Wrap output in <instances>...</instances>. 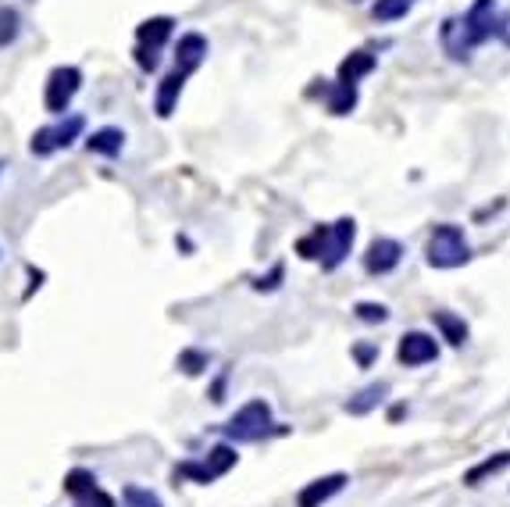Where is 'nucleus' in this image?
<instances>
[{
	"label": "nucleus",
	"instance_id": "26",
	"mask_svg": "<svg viewBox=\"0 0 510 507\" xmlns=\"http://www.w3.org/2000/svg\"><path fill=\"white\" fill-rule=\"evenodd\" d=\"M296 254H300L303 261H318V254H321V226H318L310 236H303V240L296 244Z\"/></svg>",
	"mask_w": 510,
	"mask_h": 507
},
{
	"label": "nucleus",
	"instance_id": "16",
	"mask_svg": "<svg viewBox=\"0 0 510 507\" xmlns=\"http://www.w3.org/2000/svg\"><path fill=\"white\" fill-rule=\"evenodd\" d=\"M375 68V57L371 54H364V50H353L343 64H339V82H350V86H357L368 72Z\"/></svg>",
	"mask_w": 510,
	"mask_h": 507
},
{
	"label": "nucleus",
	"instance_id": "13",
	"mask_svg": "<svg viewBox=\"0 0 510 507\" xmlns=\"http://www.w3.org/2000/svg\"><path fill=\"white\" fill-rule=\"evenodd\" d=\"M183 86H186V75H183V72H172V75L161 79L157 97H154L157 118H172V111H175V104H179V97H183Z\"/></svg>",
	"mask_w": 510,
	"mask_h": 507
},
{
	"label": "nucleus",
	"instance_id": "4",
	"mask_svg": "<svg viewBox=\"0 0 510 507\" xmlns=\"http://www.w3.org/2000/svg\"><path fill=\"white\" fill-rule=\"evenodd\" d=\"M472 247L461 233V226H436L432 240H429V264L432 268H461L468 264Z\"/></svg>",
	"mask_w": 510,
	"mask_h": 507
},
{
	"label": "nucleus",
	"instance_id": "27",
	"mask_svg": "<svg viewBox=\"0 0 510 507\" xmlns=\"http://www.w3.org/2000/svg\"><path fill=\"white\" fill-rule=\"evenodd\" d=\"M353 311H357V318H361V322H368V325H375V322H386V318H389L386 304H368V300H364V304H357Z\"/></svg>",
	"mask_w": 510,
	"mask_h": 507
},
{
	"label": "nucleus",
	"instance_id": "19",
	"mask_svg": "<svg viewBox=\"0 0 510 507\" xmlns=\"http://www.w3.org/2000/svg\"><path fill=\"white\" fill-rule=\"evenodd\" d=\"M504 468H510V451L493 454V458H486L482 465H475V468L464 476V483H468V486H482V479H489V476H497V472H504Z\"/></svg>",
	"mask_w": 510,
	"mask_h": 507
},
{
	"label": "nucleus",
	"instance_id": "5",
	"mask_svg": "<svg viewBox=\"0 0 510 507\" xmlns=\"http://www.w3.org/2000/svg\"><path fill=\"white\" fill-rule=\"evenodd\" d=\"M82 90V72L75 64H57L50 75H47V90H43V107L50 115H64L75 100V93Z\"/></svg>",
	"mask_w": 510,
	"mask_h": 507
},
{
	"label": "nucleus",
	"instance_id": "10",
	"mask_svg": "<svg viewBox=\"0 0 510 507\" xmlns=\"http://www.w3.org/2000/svg\"><path fill=\"white\" fill-rule=\"evenodd\" d=\"M350 479L343 476V472H332V476H321V479H314V483H307L303 490H300V497H296V507H321L328 504L336 494H343V486H346Z\"/></svg>",
	"mask_w": 510,
	"mask_h": 507
},
{
	"label": "nucleus",
	"instance_id": "6",
	"mask_svg": "<svg viewBox=\"0 0 510 507\" xmlns=\"http://www.w3.org/2000/svg\"><path fill=\"white\" fill-rule=\"evenodd\" d=\"M236 461H240V454H236L229 443H218V447L208 454V461H183V465L175 468V479H193V483L208 486V483H215L218 476H225L229 468H236Z\"/></svg>",
	"mask_w": 510,
	"mask_h": 507
},
{
	"label": "nucleus",
	"instance_id": "23",
	"mask_svg": "<svg viewBox=\"0 0 510 507\" xmlns=\"http://www.w3.org/2000/svg\"><path fill=\"white\" fill-rule=\"evenodd\" d=\"M411 7H414V0H378V4L371 7V14H375L378 21H396V18H404Z\"/></svg>",
	"mask_w": 510,
	"mask_h": 507
},
{
	"label": "nucleus",
	"instance_id": "22",
	"mask_svg": "<svg viewBox=\"0 0 510 507\" xmlns=\"http://www.w3.org/2000/svg\"><path fill=\"white\" fill-rule=\"evenodd\" d=\"M122 507H165V504H161V497H157L154 490H147V486H125V490H122Z\"/></svg>",
	"mask_w": 510,
	"mask_h": 507
},
{
	"label": "nucleus",
	"instance_id": "28",
	"mask_svg": "<svg viewBox=\"0 0 510 507\" xmlns=\"http://www.w3.org/2000/svg\"><path fill=\"white\" fill-rule=\"evenodd\" d=\"M75 507H118L115 504V497L111 494H104L100 486L89 494V497H82V501H75Z\"/></svg>",
	"mask_w": 510,
	"mask_h": 507
},
{
	"label": "nucleus",
	"instance_id": "1",
	"mask_svg": "<svg viewBox=\"0 0 510 507\" xmlns=\"http://www.w3.org/2000/svg\"><path fill=\"white\" fill-rule=\"evenodd\" d=\"M497 32H500V7H497V0H475L464 18L443 21V47H446L450 57L461 61V57H468L479 43H486Z\"/></svg>",
	"mask_w": 510,
	"mask_h": 507
},
{
	"label": "nucleus",
	"instance_id": "15",
	"mask_svg": "<svg viewBox=\"0 0 510 507\" xmlns=\"http://www.w3.org/2000/svg\"><path fill=\"white\" fill-rule=\"evenodd\" d=\"M386 393H389V382H371V386H364L357 397L346 400V411H350V415H368V411H375V408L386 400Z\"/></svg>",
	"mask_w": 510,
	"mask_h": 507
},
{
	"label": "nucleus",
	"instance_id": "12",
	"mask_svg": "<svg viewBox=\"0 0 510 507\" xmlns=\"http://www.w3.org/2000/svg\"><path fill=\"white\" fill-rule=\"evenodd\" d=\"M172 32H175V18L157 14V18H147V21H140V25H136V43H140V47H154V50H161V47L172 39Z\"/></svg>",
	"mask_w": 510,
	"mask_h": 507
},
{
	"label": "nucleus",
	"instance_id": "18",
	"mask_svg": "<svg viewBox=\"0 0 510 507\" xmlns=\"http://www.w3.org/2000/svg\"><path fill=\"white\" fill-rule=\"evenodd\" d=\"M61 486H64V494H68L72 501H82V497H89V494L97 490V476H93L89 468H72Z\"/></svg>",
	"mask_w": 510,
	"mask_h": 507
},
{
	"label": "nucleus",
	"instance_id": "25",
	"mask_svg": "<svg viewBox=\"0 0 510 507\" xmlns=\"http://www.w3.org/2000/svg\"><path fill=\"white\" fill-rule=\"evenodd\" d=\"M132 54H136L140 72H147V75H150V72H157V64H161V50H154V47H140V43H136V50H132Z\"/></svg>",
	"mask_w": 510,
	"mask_h": 507
},
{
	"label": "nucleus",
	"instance_id": "3",
	"mask_svg": "<svg viewBox=\"0 0 510 507\" xmlns=\"http://www.w3.org/2000/svg\"><path fill=\"white\" fill-rule=\"evenodd\" d=\"M82 129H86V118H82V115H61L57 125H43V129L32 133L29 150H32L36 158H50L54 150L72 147V143L82 136Z\"/></svg>",
	"mask_w": 510,
	"mask_h": 507
},
{
	"label": "nucleus",
	"instance_id": "20",
	"mask_svg": "<svg viewBox=\"0 0 510 507\" xmlns=\"http://www.w3.org/2000/svg\"><path fill=\"white\" fill-rule=\"evenodd\" d=\"M353 107H357V86L336 82V86L328 90V111H332V115H350Z\"/></svg>",
	"mask_w": 510,
	"mask_h": 507
},
{
	"label": "nucleus",
	"instance_id": "29",
	"mask_svg": "<svg viewBox=\"0 0 510 507\" xmlns=\"http://www.w3.org/2000/svg\"><path fill=\"white\" fill-rule=\"evenodd\" d=\"M278 279H282V264H275V271H271L268 279L260 275V279H257L254 286H257V289H275V286H278Z\"/></svg>",
	"mask_w": 510,
	"mask_h": 507
},
{
	"label": "nucleus",
	"instance_id": "17",
	"mask_svg": "<svg viewBox=\"0 0 510 507\" xmlns=\"http://www.w3.org/2000/svg\"><path fill=\"white\" fill-rule=\"evenodd\" d=\"M432 322H436V329L443 332V339H446V343L461 347V343L468 339V325H464V318H457V314H450V311H432Z\"/></svg>",
	"mask_w": 510,
	"mask_h": 507
},
{
	"label": "nucleus",
	"instance_id": "9",
	"mask_svg": "<svg viewBox=\"0 0 510 507\" xmlns=\"http://www.w3.org/2000/svg\"><path fill=\"white\" fill-rule=\"evenodd\" d=\"M204 61H208V39L200 32L179 36V43H175V72H183L190 79Z\"/></svg>",
	"mask_w": 510,
	"mask_h": 507
},
{
	"label": "nucleus",
	"instance_id": "11",
	"mask_svg": "<svg viewBox=\"0 0 510 507\" xmlns=\"http://www.w3.org/2000/svg\"><path fill=\"white\" fill-rule=\"evenodd\" d=\"M404 261V247L396 244V240H375L368 254H364V268L371 271V275H386V271H393L396 264Z\"/></svg>",
	"mask_w": 510,
	"mask_h": 507
},
{
	"label": "nucleus",
	"instance_id": "30",
	"mask_svg": "<svg viewBox=\"0 0 510 507\" xmlns=\"http://www.w3.org/2000/svg\"><path fill=\"white\" fill-rule=\"evenodd\" d=\"M371 354H375V347H361V350H357V357H361V361H364V365H368V361H371Z\"/></svg>",
	"mask_w": 510,
	"mask_h": 507
},
{
	"label": "nucleus",
	"instance_id": "2",
	"mask_svg": "<svg viewBox=\"0 0 510 507\" xmlns=\"http://www.w3.org/2000/svg\"><path fill=\"white\" fill-rule=\"evenodd\" d=\"M222 433H225L229 440H236V443H257V440L271 436V408H268V400H251V404H243V408L222 425Z\"/></svg>",
	"mask_w": 510,
	"mask_h": 507
},
{
	"label": "nucleus",
	"instance_id": "7",
	"mask_svg": "<svg viewBox=\"0 0 510 507\" xmlns=\"http://www.w3.org/2000/svg\"><path fill=\"white\" fill-rule=\"evenodd\" d=\"M353 236H357V222L353 219H339L336 226H321V254H318V261H321L325 271H336L350 257Z\"/></svg>",
	"mask_w": 510,
	"mask_h": 507
},
{
	"label": "nucleus",
	"instance_id": "24",
	"mask_svg": "<svg viewBox=\"0 0 510 507\" xmlns=\"http://www.w3.org/2000/svg\"><path fill=\"white\" fill-rule=\"evenodd\" d=\"M208 365H211V354H208V350H193V347H190V350L179 354V368H183L186 375H204Z\"/></svg>",
	"mask_w": 510,
	"mask_h": 507
},
{
	"label": "nucleus",
	"instance_id": "8",
	"mask_svg": "<svg viewBox=\"0 0 510 507\" xmlns=\"http://www.w3.org/2000/svg\"><path fill=\"white\" fill-rule=\"evenodd\" d=\"M396 357H400V365H407V368H421V365H429V361L439 357V347H436V339L425 336V332H407V336L400 339Z\"/></svg>",
	"mask_w": 510,
	"mask_h": 507
},
{
	"label": "nucleus",
	"instance_id": "21",
	"mask_svg": "<svg viewBox=\"0 0 510 507\" xmlns=\"http://www.w3.org/2000/svg\"><path fill=\"white\" fill-rule=\"evenodd\" d=\"M18 32H21V18H18V11H14V7H7V4H0V50H4V47H11V43L18 39Z\"/></svg>",
	"mask_w": 510,
	"mask_h": 507
},
{
	"label": "nucleus",
	"instance_id": "14",
	"mask_svg": "<svg viewBox=\"0 0 510 507\" xmlns=\"http://www.w3.org/2000/svg\"><path fill=\"white\" fill-rule=\"evenodd\" d=\"M86 150L89 154H100V158H118L125 150V133L118 125H104L97 129L89 140H86Z\"/></svg>",
	"mask_w": 510,
	"mask_h": 507
}]
</instances>
